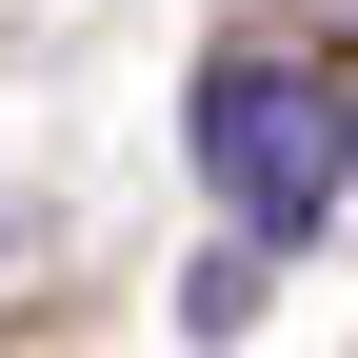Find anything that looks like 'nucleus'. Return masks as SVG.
<instances>
[{
    "instance_id": "1",
    "label": "nucleus",
    "mask_w": 358,
    "mask_h": 358,
    "mask_svg": "<svg viewBox=\"0 0 358 358\" xmlns=\"http://www.w3.org/2000/svg\"><path fill=\"white\" fill-rule=\"evenodd\" d=\"M199 179H219V219H239V239H319V219H338V100H319V80H299V60H219L199 80Z\"/></svg>"
}]
</instances>
